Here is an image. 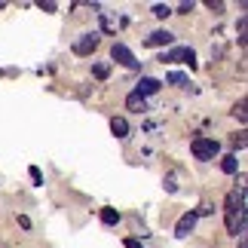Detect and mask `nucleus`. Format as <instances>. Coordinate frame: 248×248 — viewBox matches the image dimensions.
<instances>
[{
  "label": "nucleus",
  "instance_id": "f8f14e48",
  "mask_svg": "<svg viewBox=\"0 0 248 248\" xmlns=\"http://www.w3.org/2000/svg\"><path fill=\"white\" fill-rule=\"evenodd\" d=\"M245 108H248V101H245V98H239V101H236V108H233V117L239 120V123H245V117H248Z\"/></svg>",
  "mask_w": 248,
  "mask_h": 248
},
{
  "label": "nucleus",
  "instance_id": "412c9836",
  "mask_svg": "<svg viewBox=\"0 0 248 248\" xmlns=\"http://www.w3.org/2000/svg\"><path fill=\"white\" fill-rule=\"evenodd\" d=\"M0 9H3V3H0Z\"/></svg>",
  "mask_w": 248,
  "mask_h": 248
},
{
  "label": "nucleus",
  "instance_id": "1a4fd4ad",
  "mask_svg": "<svg viewBox=\"0 0 248 248\" xmlns=\"http://www.w3.org/2000/svg\"><path fill=\"white\" fill-rule=\"evenodd\" d=\"M110 132H113L117 138H126V135H129V123L123 120V117H113V120H110Z\"/></svg>",
  "mask_w": 248,
  "mask_h": 248
},
{
  "label": "nucleus",
  "instance_id": "4468645a",
  "mask_svg": "<svg viewBox=\"0 0 248 248\" xmlns=\"http://www.w3.org/2000/svg\"><path fill=\"white\" fill-rule=\"evenodd\" d=\"M221 169L227 171V175H236V156H233V154L224 156V159H221Z\"/></svg>",
  "mask_w": 248,
  "mask_h": 248
},
{
  "label": "nucleus",
  "instance_id": "0eeeda50",
  "mask_svg": "<svg viewBox=\"0 0 248 248\" xmlns=\"http://www.w3.org/2000/svg\"><path fill=\"white\" fill-rule=\"evenodd\" d=\"M141 98H147V95H154V92H159V80H154V77H144L138 83V89H135Z\"/></svg>",
  "mask_w": 248,
  "mask_h": 248
},
{
  "label": "nucleus",
  "instance_id": "dca6fc26",
  "mask_svg": "<svg viewBox=\"0 0 248 248\" xmlns=\"http://www.w3.org/2000/svg\"><path fill=\"white\" fill-rule=\"evenodd\" d=\"M154 16H156V18H166V16H171V9H169L166 3H156V6H154Z\"/></svg>",
  "mask_w": 248,
  "mask_h": 248
},
{
  "label": "nucleus",
  "instance_id": "2eb2a0df",
  "mask_svg": "<svg viewBox=\"0 0 248 248\" xmlns=\"http://www.w3.org/2000/svg\"><path fill=\"white\" fill-rule=\"evenodd\" d=\"M169 83H175V86H187L190 80H187V77H184L181 71H171V74H169Z\"/></svg>",
  "mask_w": 248,
  "mask_h": 248
},
{
  "label": "nucleus",
  "instance_id": "aec40b11",
  "mask_svg": "<svg viewBox=\"0 0 248 248\" xmlns=\"http://www.w3.org/2000/svg\"><path fill=\"white\" fill-rule=\"evenodd\" d=\"M126 248H141V242L138 239H126Z\"/></svg>",
  "mask_w": 248,
  "mask_h": 248
},
{
  "label": "nucleus",
  "instance_id": "9b49d317",
  "mask_svg": "<svg viewBox=\"0 0 248 248\" xmlns=\"http://www.w3.org/2000/svg\"><path fill=\"white\" fill-rule=\"evenodd\" d=\"M101 221L108 224V227H113V224L120 221V212H117V208H101Z\"/></svg>",
  "mask_w": 248,
  "mask_h": 248
},
{
  "label": "nucleus",
  "instance_id": "6ab92c4d",
  "mask_svg": "<svg viewBox=\"0 0 248 248\" xmlns=\"http://www.w3.org/2000/svg\"><path fill=\"white\" fill-rule=\"evenodd\" d=\"M205 6H208V9H215V13H221V9H224L221 0H205Z\"/></svg>",
  "mask_w": 248,
  "mask_h": 248
},
{
  "label": "nucleus",
  "instance_id": "f257e3e1",
  "mask_svg": "<svg viewBox=\"0 0 248 248\" xmlns=\"http://www.w3.org/2000/svg\"><path fill=\"white\" fill-rule=\"evenodd\" d=\"M224 221H227V230L233 236H242L245 233V190L236 187L227 193L224 199Z\"/></svg>",
  "mask_w": 248,
  "mask_h": 248
},
{
  "label": "nucleus",
  "instance_id": "ddd939ff",
  "mask_svg": "<svg viewBox=\"0 0 248 248\" xmlns=\"http://www.w3.org/2000/svg\"><path fill=\"white\" fill-rule=\"evenodd\" d=\"M92 74L98 80H108V74H110V64H104V62H98V64H92Z\"/></svg>",
  "mask_w": 248,
  "mask_h": 248
},
{
  "label": "nucleus",
  "instance_id": "9d476101",
  "mask_svg": "<svg viewBox=\"0 0 248 248\" xmlns=\"http://www.w3.org/2000/svg\"><path fill=\"white\" fill-rule=\"evenodd\" d=\"M126 108H129V110H138V113H141V110H147V101L141 98L138 92H132L129 98H126Z\"/></svg>",
  "mask_w": 248,
  "mask_h": 248
},
{
  "label": "nucleus",
  "instance_id": "6e6552de",
  "mask_svg": "<svg viewBox=\"0 0 248 248\" xmlns=\"http://www.w3.org/2000/svg\"><path fill=\"white\" fill-rule=\"evenodd\" d=\"M171 40H175V34L171 31H154L147 37V46H169Z\"/></svg>",
  "mask_w": 248,
  "mask_h": 248
},
{
  "label": "nucleus",
  "instance_id": "7ed1b4c3",
  "mask_svg": "<svg viewBox=\"0 0 248 248\" xmlns=\"http://www.w3.org/2000/svg\"><path fill=\"white\" fill-rule=\"evenodd\" d=\"M110 59H113V62H120V64H126V68H138V59H135V52H132L129 46H123V43H113V49H110Z\"/></svg>",
  "mask_w": 248,
  "mask_h": 248
},
{
  "label": "nucleus",
  "instance_id": "a211bd4d",
  "mask_svg": "<svg viewBox=\"0 0 248 248\" xmlns=\"http://www.w3.org/2000/svg\"><path fill=\"white\" fill-rule=\"evenodd\" d=\"M31 181H34V184H43V175H40V169H37V166H31Z\"/></svg>",
  "mask_w": 248,
  "mask_h": 248
},
{
  "label": "nucleus",
  "instance_id": "f03ea898",
  "mask_svg": "<svg viewBox=\"0 0 248 248\" xmlns=\"http://www.w3.org/2000/svg\"><path fill=\"white\" fill-rule=\"evenodd\" d=\"M190 150H193V156L196 159H202V163H208V159H215L217 156V150H221V144H217L215 138H193V144H190Z\"/></svg>",
  "mask_w": 248,
  "mask_h": 248
},
{
  "label": "nucleus",
  "instance_id": "f3484780",
  "mask_svg": "<svg viewBox=\"0 0 248 248\" xmlns=\"http://www.w3.org/2000/svg\"><path fill=\"white\" fill-rule=\"evenodd\" d=\"M230 144L233 147H245V132H236V135L230 138Z\"/></svg>",
  "mask_w": 248,
  "mask_h": 248
},
{
  "label": "nucleus",
  "instance_id": "423d86ee",
  "mask_svg": "<svg viewBox=\"0 0 248 248\" xmlns=\"http://www.w3.org/2000/svg\"><path fill=\"white\" fill-rule=\"evenodd\" d=\"M193 227H196V212L181 215V221L175 224V236H190V233H193Z\"/></svg>",
  "mask_w": 248,
  "mask_h": 248
},
{
  "label": "nucleus",
  "instance_id": "20e7f679",
  "mask_svg": "<svg viewBox=\"0 0 248 248\" xmlns=\"http://www.w3.org/2000/svg\"><path fill=\"white\" fill-rule=\"evenodd\" d=\"M98 43H101L98 34H83L80 40L74 43V52H77V55H92L95 49H98Z\"/></svg>",
  "mask_w": 248,
  "mask_h": 248
},
{
  "label": "nucleus",
  "instance_id": "39448f33",
  "mask_svg": "<svg viewBox=\"0 0 248 248\" xmlns=\"http://www.w3.org/2000/svg\"><path fill=\"white\" fill-rule=\"evenodd\" d=\"M159 62H187L190 68H193V64H196V52L193 49H171V52H163Z\"/></svg>",
  "mask_w": 248,
  "mask_h": 248
}]
</instances>
